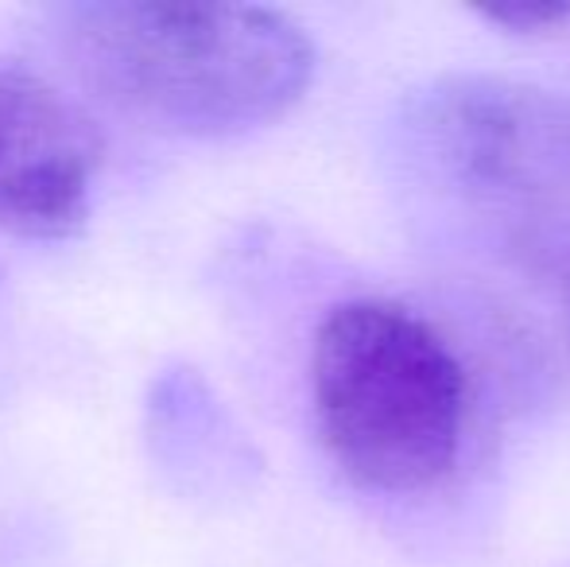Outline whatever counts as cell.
<instances>
[{
	"instance_id": "1",
	"label": "cell",
	"mask_w": 570,
	"mask_h": 567,
	"mask_svg": "<svg viewBox=\"0 0 570 567\" xmlns=\"http://www.w3.org/2000/svg\"><path fill=\"white\" fill-rule=\"evenodd\" d=\"M75 70L117 109L183 137H237L307 94L315 47L253 4L86 0L55 12Z\"/></svg>"
},
{
	"instance_id": "2",
	"label": "cell",
	"mask_w": 570,
	"mask_h": 567,
	"mask_svg": "<svg viewBox=\"0 0 570 567\" xmlns=\"http://www.w3.org/2000/svg\"><path fill=\"white\" fill-rule=\"evenodd\" d=\"M323 447L373 493H428L454 475L470 436V373L454 346L392 300L338 303L311 346Z\"/></svg>"
},
{
	"instance_id": "3",
	"label": "cell",
	"mask_w": 570,
	"mask_h": 567,
	"mask_svg": "<svg viewBox=\"0 0 570 567\" xmlns=\"http://www.w3.org/2000/svg\"><path fill=\"white\" fill-rule=\"evenodd\" d=\"M415 133L439 179L512 250L570 261V98L451 78L423 98Z\"/></svg>"
},
{
	"instance_id": "4",
	"label": "cell",
	"mask_w": 570,
	"mask_h": 567,
	"mask_svg": "<svg viewBox=\"0 0 570 567\" xmlns=\"http://www.w3.org/2000/svg\"><path fill=\"white\" fill-rule=\"evenodd\" d=\"M101 140L39 70L0 59V229L70 237L86 226Z\"/></svg>"
},
{
	"instance_id": "5",
	"label": "cell",
	"mask_w": 570,
	"mask_h": 567,
	"mask_svg": "<svg viewBox=\"0 0 570 567\" xmlns=\"http://www.w3.org/2000/svg\"><path fill=\"white\" fill-rule=\"evenodd\" d=\"M481 20L501 23L509 31H556L570 23V4H509L481 8Z\"/></svg>"
}]
</instances>
